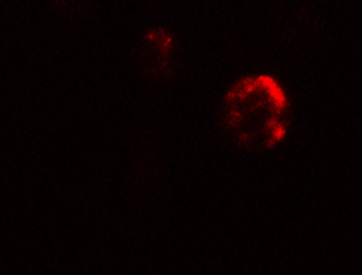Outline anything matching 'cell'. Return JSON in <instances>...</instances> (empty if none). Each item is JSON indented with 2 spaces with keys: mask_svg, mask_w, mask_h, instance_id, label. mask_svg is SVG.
<instances>
[{
  "mask_svg": "<svg viewBox=\"0 0 362 275\" xmlns=\"http://www.w3.org/2000/svg\"><path fill=\"white\" fill-rule=\"evenodd\" d=\"M288 92L273 75L239 78L223 98V122L239 143L272 148L288 134Z\"/></svg>",
  "mask_w": 362,
  "mask_h": 275,
  "instance_id": "cell-1",
  "label": "cell"
},
{
  "mask_svg": "<svg viewBox=\"0 0 362 275\" xmlns=\"http://www.w3.org/2000/svg\"><path fill=\"white\" fill-rule=\"evenodd\" d=\"M145 57L155 75L168 73L174 51V37L165 29H150L144 37Z\"/></svg>",
  "mask_w": 362,
  "mask_h": 275,
  "instance_id": "cell-2",
  "label": "cell"
}]
</instances>
